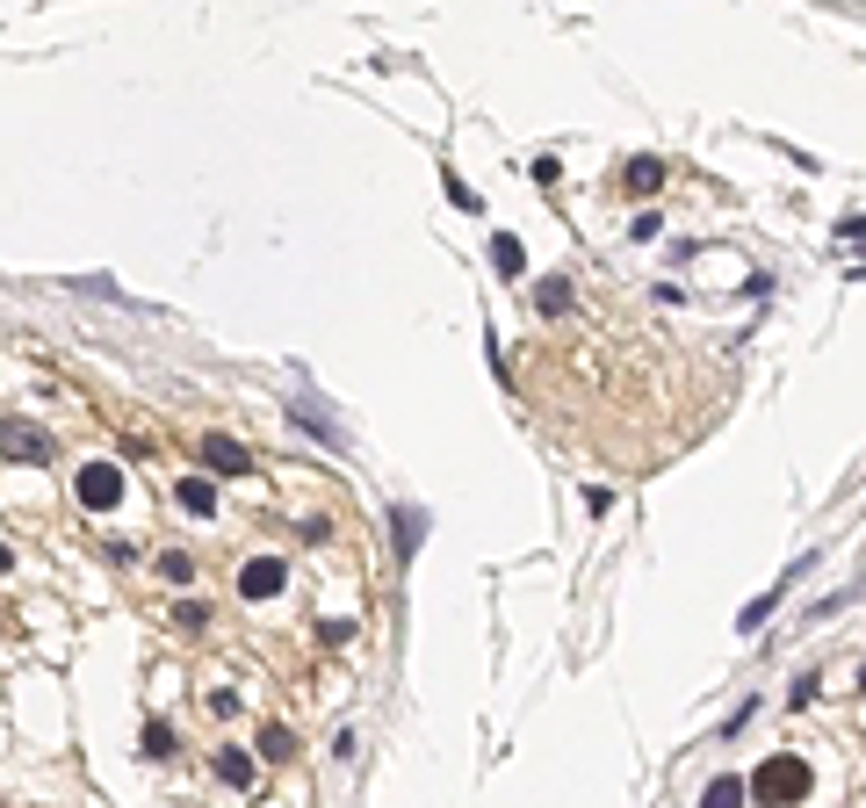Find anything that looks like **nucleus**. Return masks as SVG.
<instances>
[{"mask_svg":"<svg viewBox=\"0 0 866 808\" xmlns=\"http://www.w3.org/2000/svg\"><path fill=\"white\" fill-rule=\"evenodd\" d=\"M787 578H795V564H787ZM787 578H779V585H787ZM779 585H773V592H759V600L744 606V628H759V621H765V614H773V606H779Z\"/></svg>","mask_w":866,"mask_h":808,"instance_id":"ddd939ff","label":"nucleus"},{"mask_svg":"<svg viewBox=\"0 0 866 808\" xmlns=\"http://www.w3.org/2000/svg\"><path fill=\"white\" fill-rule=\"evenodd\" d=\"M491 260H499V275H520V268H527V253H520V239H491Z\"/></svg>","mask_w":866,"mask_h":808,"instance_id":"4468645a","label":"nucleus"},{"mask_svg":"<svg viewBox=\"0 0 866 808\" xmlns=\"http://www.w3.org/2000/svg\"><path fill=\"white\" fill-rule=\"evenodd\" d=\"M622 189H628V195H658V189H664V159H658V152H636V159L622 167Z\"/></svg>","mask_w":866,"mask_h":808,"instance_id":"39448f33","label":"nucleus"},{"mask_svg":"<svg viewBox=\"0 0 866 808\" xmlns=\"http://www.w3.org/2000/svg\"><path fill=\"white\" fill-rule=\"evenodd\" d=\"M217 779H225V787H253V758L246 751H217Z\"/></svg>","mask_w":866,"mask_h":808,"instance_id":"9d476101","label":"nucleus"},{"mask_svg":"<svg viewBox=\"0 0 866 808\" xmlns=\"http://www.w3.org/2000/svg\"><path fill=\"white\" fill-rule=\"evenodd\" d=\"M72 491H80L87 513H109V505L123 499V469H116V463H87L80 477H72Z\"/></svg>","mask_w":866,"mask_h":808,"instance_id":"f03ea898","label":"nucleus"},{"mask_svg":"<svg viewBox=\"0 0 866 808\" xmlns=\"http://www.w3.org/2000/svg\"><path fill=\"white\" fill-rule=\"evenodd\" d=\"M859 693H866V664H859Z\"/></svg>","mask_w":866,"mask_h":808,"instance_id":"aec40b11","label":"nucleus"},{"mask_svg":"<svg viewBox=\"0 0 866 808\" xmlns=\"http://www.w3.org/2000/svg\"><path fill=\"white\" fill-rule=\"evenodd\" d=\"M816 693H823V679H816V671H801L795 686H787V707H816Z\"/></svg>","mask_w":866,"mask_h":808,"instance_id":"a211bd4d","label":"nucleus"},{"mask_svg":"<svg viewBox=\"0 0 866 808\" xmlns=\"http://www.w3.org/2000/svg\"><path fill=\"white\" fill-rule=\"evenodd\" d=\"M419 542H426V513H419V505H398V556H419Z\"/></svg>","mask_w":866,"mask_h":808,"instance_id":"6e6552de","label":"nucleus"},{"mask_svg":"<svg viewBox=\"0 0 866 808\" xmlns=\"http://www.w3.org/2000/svg\"><path fill=\"white\" fill-rule=\"evenodd\" d=\"M744 794H751L744 779H729V773H722V779H708V794H700V808H744Z\"/></svg>","mask_w":866,"mask_h":808,"instance_id":"1a4fd4ad","label":"nucleus"},{"mask_svg":"<svg viewBox=\"0 0 866 808\" xmlns=\"http://www.w3.org/2000/svg\"><path fill=\"white\" fill-rule=\"evenodd\" d=\"M260 751H267V758H289V751H296V737H289L282 722H267V729H260Z\"/></svg>","mask_w":866,"mask_h":808,"instance_id":"f3484780","label":"nucleus"},{"mask_svg":"<svg viewBox=\"0 0 866 808\" xmlns=\"http://www.w3.org/2000/svg\"><path fill=\"white\" fill-rule=\"evenodd\" d=\"M173 499L189 505V513H195V520H209V513H217V491H209V483H203V477H181V483H173Z\"/></svg>","mask_w":866,"mask_h":808,"instance_id":"0eeeda50","label":"nucleus"},{"mask_svg":"<svg viewBox=\"0 0 866 808\" xmlns=\"http://www.w3.org/2000/svg\"><path fill=\"white\" fill-rule=\"evenodd\" d=\"M203 463L217 469V477H253V455H246L231 433H203Z\"/></svg>","mask_w":866,"mask_h":808,"instance_id":"7ed1b4c3","label":"nucleus"},{"mask_svg":"<svg viewBox=\"0 0 866 808\" xmlns=\"http://www.w3.org/2000/svg\"><path fill=\"white\" fill-rule=\"evenodd\" d=\"M282 578H289V570H282V556H253V564L239 570V592H246V600H275Z\"/></svg>","mask_w":866,"mask_h":808,"instance_id":"20e7f679","label":"nucleus"},{"mask_svg":"<svg viewBox=\"0 0 866 808\" xmlns=\"http://www.w3.org/2000/svg\"><path fill=\"white\" fill-rule=\"evenodd\" d=\"M809 787H816V773H809V758H795V751L765 758L759 773H751V794H759L765 808H795V801H809Z\"/></svg>","mask_w":866,"mask_h":808,"instance_id":"f257e3e1","label":"nucleus"},{"mask_svg":"<svg viewBox=\"0 0 866 808\" xmlns=\"http://www.w3.org/2000/svg\"><path fill=\"white\" fill-rule=\"evenodd\" d=\"M563 304H571V282H563V275H549V282L535 289V310H563Z\"/></svg>","mask_w":866,"mask_h":808,"instance_id":"f8f14e48","label":"nucleus"},{"mask_svg":"<svg viewBox=\"0 0 866 808\" xmlns=\"http://www.w3.org/2000/svg\"><path fill=\"white\" fill-rule=\"evenodd\" d=\"M159 578H167V585H189V578H195V564H189L181 549H167V556H159Z\"/></svg>","mask_w":866,"mask_h":808,"instance_id":"2eb2a0df","label":"nucleus"},{"mask_svg":"<svg viewBox=\"0 0 866 808\" xmlns=\"http://www.w3.org/2000/svg\"><path fill=\"white\" fill-rule=\"evenodd\" d=\"M173 621H181V628H209V606H195V600H181V606H173Z\"/></svg>","mask_w":866,"mask_h":808,"instance_id":"6ab92c4d","label":"nucleus"},{"mask_svg":"<svg viewBox=\"0 0 866 808\" xmlns=\"http://www.w3.org/2000/svg\"><path fill=\"white\" fill-rule=\"evenodd\" d=\"M8 455H15V463H44V455H52V441H44V433H30L22 419H8Z\"/></svg>","mask_w":866,"mask_h":808,"instance_id":"423d86ee","label":"nucleus"},{"mask_svg":"<svg viewBox=\"0 0 866 808\" xmlns=\"http://www.w3.org/2000/svg\"><path fill=\"white\" fill-rule=\"evenodd\" d=\"M173 743H181V737H173V722H145V751H152V758H173Z\"/></svg>","mask_w":866,"mask_h":808,"instance_id":"dca6fc26","label":"nucleus"},{"mask_svg":"<svg viewBox=\"0 0 866 808\" xmlns=\"http://www.w3.org/2000/svg\"><path fill=\"white\" fill-rule=\"evenodd\" d=\"M296 426H304V433H318V441H332V447H340V426H332V419L318 412V405H296Z\"/></svg>","mask_w":866,"mask_h":808,"instance_id":"9b49d317","label":"nucleus"}]
</instances>
